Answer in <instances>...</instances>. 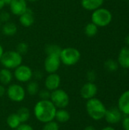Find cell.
Returning a JSON list of instances; mask_svg holds the SVG:
<instances>
[{
	"label": "cell",
	"mask_w": 129,
	"mask_h": 130,
	"mask_svg": "<svg viewBox=\"0 0 129 130\" xmlns=\"http://www.w3.org/2000/svg\"><path fill=\"white\" fill-rule=\"evenodd\" d=\"M57 108L50 100H40L33 107L35 118L42 123L55 120Z\"/></svg>",
	"instance_id": "6da1fadb"
},
{
	"label": "cell",
	"mask_w": 129,
	"mask_h": 130,
	"mask_svg": "<svg viewBox=\"0 0 129 130\" xmlns=\"http://www.w3.org/2000/svg\"><path fill=\"white\" fill-rule=\"evenodd\" d=\"M86 110L91 119L98 121L104 118L106 108L100 99L94 98L87 101Z\"/></svg>",
	"instance_id": "7a4b0ae2"
},
{
	"label": "cell",
	"mask_w": 129,
	"mask_h": 130,
	"mask_svg": "<svg viewBox=\"0 0 129 130\" xmlns=\"http://www.w3.org/2000/svg\"><path fill=\"white\" fill-rule=\"evenodd\" d=\"M23 62L22 55L18 53L16 50H8L4 52L0 62L3 68L12 70L21 66Z\"/></svg>",
	"instance_id": "3957f363"
},
{
	"label": "cell",
	"mask_w": 129,
	"mask_h": 130,
	"mask_svg": "<svg viewBox=\"0 0 129 130\" xmlns=\"http://www.w3.org/2000/svg\"><path fill=\"white\" fill-rule=\"evenodd\" d=\"M113 19L112 13L106 8H99L93 11L91 14V22L98 27H104L109 25Z\"/></svg>",
	"instance_id": "277c9868"
},
{
	"label": "cell",
	"mask_w": 129,
	"mask_h": 130,
	"mask_svg": "<svg viewBox=\"0 0 129 130\" xmlns=\"http://www.w3.org/2000/svg\"><path fill=\"white\" fill-rule=\"evenodd\" d=\"M80 51L75 47H65L62 49L60 53L61 62L66 66L76 65L81 59Z\"/></svg>",
	"instance_id": "5b68a950"
},
{
	"label": "cell",
	"mask_w": 129,
	"mask_h": 130,
	"mask_svg": "<svg viewBox=\"0 0 129 130\" xmlns=\"http://www.w3.org/2000/svg\"><path fill=\"white\" fill-rule=\"evenodd\" d=\"M49 100L57 109H65L70 103L68 94L65 90L61 88L51 91Z\"/></svg>",
	"instance_id": "8992f818"
},
{
	"label": "cell",
	"mask_w": 129,
	"mask_h": 130,
	"mask_svg": "<svg viewBox=\"0 0 129 130\" xmlns=\"http://www.w3.org/2000/svg\"><path fill=\"white\" fill-rule=\"evenodd\" d=\"M6 94L11 101L21 103L25 99L26 91L24 88L19 84H10L6 89Z\"/></svg>",
	"instance_id": "52a82bcc"
},
{
	"label": "cell",
	"mask_w": 129,
	"mask_h": 130,
	"mask_svg": "<svg viewBox=\"0 0 129 130\" xmlns=\"http://www.w3.org/2000/svg\"><path fill=\"white\" fill-rule=\"evenodd\" d=\"M13 75L17 82L21 83H27L32 80L33 72L30 66L21 64L14 69Z\"/></svg>",
	"instance_id": "ba28073f"
},
{
	"label": "cell",
	"mask_w": 129,
	"mask_h": 130,
	"mask_svg": "<svg viewBox=\"0 0 129 130\" xmlns=\"http://www.w3.org/2000/svg\"><path fill=\"white\" fill-rule=\"evenodd\" d=\"M61 64L59 56L47 55L44 61V69L48 74L56 73L59 69Z\"/></svg>",
	"instance_id": "9c48e42d"
},
{
	"label": "cell",
	"mask_w": 129,
	"mask_h": 130,
	"mask_svg": "<svg viewBox=\"0 0 129 130\" xmlns=\"http://www.w3.org/2000/svg\"><path fill=\"white\" fill-rule=\"evenodd\" d=\"M98 91L97 86L94 82L85 83L80 90V95L84 100H89L95 98Z\"/></svg>",
	"instance_id": "30bf717a"
},
{
	"label": "cell",
	"mask_w": 129,
	"mask_h": 130,
	"mask_svg": "<svg viewBox=\"0 0 129 130\" xmlns=\"http://www.w3.org/2000/svg\"><path fill=\"white\" fill-rule=\"evenodd\" d=\"M45 88L46 89L49 90V91H55L58 88H59L61 85V77L59 74L56 73H51L49 74L44 82Z\"/></svg>",
	"instance_id": "8fae6325"
},
{
	"label": "cell",
	"mask_w": 129,
	"mask_h": 130,
	"mask_svg": "<svg viewBox=\"0 0 129 130\" xmlns=\"http://www.w3.org/2000/svg\"><path fill=\"white\" fill-rule=\"evenodd\" d=\"M10 11L15 16H20L27 11V2L26 0H12L9 5Z\"/></svg>",
	"instance_id": "7c38bea8"
},
{
	"label": "cell",
	"mask_w": 129,
	"mask_h": 130,
	"mask_svg": "<svg viewBox=\"0 0 129 130\" xmlns=\"http://www.w3.org/2000/svg\"><path fill=\"white\" fill-rule=\"evenodd\" d=\"M122 118V115L121 111L119 110V108L113 107L109 110H106L104 119L106 121L110 124H116L121 121Z\"/></svg>",
	"instance_id": "4fadbf2b"
},
{
	"label": "cell",
	"mask_w": 129,
	"mask_h": 130,
	"mask_svg": "<svg viewBox=\"0 0 129 130\" xmlns=\"http://www.w3.org/2000/svg\"><path fill=\"white\" fill-rule=\"evenodd\" d=\"M118 108L122 113L129 116V90L123 92L119 98Z\"/></svg>",
	"instance_id": "5bb4252c"
},
{
	"label": "cell",
	"mask_w": 129,
	"mask_h": 130,
	"mask_svg": "<svg viewBox=\"0 0 129 130\" xmlns=\"http://www.w3.org/2000/svg\"><path fill=\"white\" fill-rule=\"evenodd\" d=\"M35 21L33 12L29 8L27 9L25 12H24L21 15L19 16V22L21 26L24 27H31Z\"/></svg>",
	"instance_id": "9a60e30c"
},
{
	"label": "cell",
	"mask_w": 129,
	"mask_h": 130,
	"mask_svg": "<svg viewBox=\"0 0 129 130\" xmlns=\"http://www.w3.org/2000/svg\"><path fill=\"white\" fill-rule=\"evenodd\" d=\"M118 63L124 69H129V47H123L120 50Z\"/></svg>",
	"instance_id": "2e32d148"
},
{
	"label": "cell",
	"mask_w": 129,
	"mask_h": 130,
	"mask_svg": "<svg viewBox=\"0 0 129 130\" xmlns=\"http://www.w3.org/2000/svg\"><path fill=\"white\" fill-rule=\"evenodd\" d=\"M104 0H81V6L87 11H94L101 8Z\"/></svg>",
	"instance_id": "e0dca14e"
},
{
	"label": "cell",
	"mask_w": 129,
	"mask_h": 130,
	"mask_svg": "<svg viewBox=\"0 0 129 130\" xmlns=\"http://www.w3.org/2000/svg\"><path fill=\"white\" fill-rule=\"evenodd\" d=\"M2 33L6 36V37H12L17 34V25L11 21H8L6 23H4V24L1 27Z\"/></svg>",
	"instance_id": "ac0fdd59"
},
{
	"label": "cell",
	"mask_w": 129,
	"mask_h": 130,
	"mask_svg": "<svg viewBox=\"0 0 129 130\" xmlns=\"http://www.w3.org/2000/svg\"><path fill=\"white\" fill-rule=\"evenodd\" d=\"M13 73L11 70L3 68L0 69V83L3 85H9L13 80Z\"/></svg>",
	"instance_id": "d6986e66"
},
{
	"label": "cell",
	"mask_w": 129,
	"mask_h": 130,
	"mask_svg": "<svg viewBox=\"0 0 129 130\" xmlns=\"http://www.w3.org/2000/svg\"><path fill=\"white\" fill-rule=\"evenodd\" d=\"M71 118V115L69 112L65 109H57L56 113L55 120L57 123H65L69 121Z\"/></svg>",
	"instance_id": "ffe728a7"
},
{
	"label": "cell",
	"mask_w": 129,
	"mask_h": 130,
	"mask_svg": "<svg viewBox=\"0 0 129 130\" xmlns=\"http://www.w3.org/2000/svg\"><path fill=\"white\" fill-rule=\"evenodd\" d=\"M6 123L10 129L15 130L22 123L20 118L18 117L17 114L15 113H11L10 115L8 116L6 119Z\"/></svg>",
	"instance_id": "44dd1931"
},
{
	"label": "cell",
	"mask_w": 129,
	"mask_h": 130,
	"mask_svg": "<svg viewBox=\"0 0 129 130\" xmlns=\"http://www.w3.org/2000/svg\"><path fill=\"white\" fill-rule=\"evenodd\" d=\"M26 92L30 95V96H35L38 94L40 91L39 84L36 81H30L27 82V87H26Z\"/></svg>",
	"instance_id": "7402d4cb"
},
{
	"label": "cell",
	"mask_w": 129,
	"mask_h": 130,
	"mask_svg": "<svg viewBox=\"0 0 129 130\" xmlns=\"http://www.w3.org/2000/svg\"><path fill=\"white\" fill-rule=\"evenodd\" d=\"M16 113L17 114V116L20 118L22 123H27L29 120L30 117V112L29 109L25 107L19 108Z\"/></svg>",
	"instance_id": "603a6c76"
},
{
	"label": "cell",
	"mask_w": 129,
	"mask_h": 130,
	"mask_svg": "<svg viewBox=\"0 0 129 130\" xmlns=\"http://www.w3.org/2000/svg\"><path fill=\"white\" fill-rule=\"evenodd\" d=\"M98 32V27L93 22L88 23L84 27V34L88 37H93L97 35Z\"/></svg>",
	"instance_id": "cb8c5ba5"
},
{
	"label": "cell",
	"mask_w": 129,
	"mask_h": 130,
	"mask_svg": "<svg viewBox=\"0 0 129 130\" xmlns=\"http://www.w3.org/2000/svg\"><path fill=\"white\" fill-rule=\"evenodd\" d=\"M62 51V48L56 44H48L45 47V52L46 55H56L59 56Z\"/></svg>",
	"instance_id": "d4e9b609"
},
{
	"label": "cell",
	"mask_w": 129,
	"mask_h": 130,
	"mask_svg": "<svg viewBox=\"0 0 129 130\" xmlns=\"http://www.w3.org/2000/svg\"><path fill=\"white\" fill-rule=\"evenodd\" d=\"M104 66L109 72H116L119 68V63L113 59H108L105 62Z\"/></svg>",
	"instance_id": "484cf974"
},
{
	"label": "cell",
	"mask_w": 129,
	"mask_h": 130,
	"mask_svg": "<svg viewBox=\"0 0 129 130\" xmlns=\"http://www.w3.org/2000/svg\"><path fill=\"white\" fill-rule=\"evenodd\" d=\"M42 130H59V125L55 120L44 123Z\"/></svg>",
	"instance_id": "4316f807"
},
{
	"label": "cell",
	"mask_w": 129,
	"mask_h": 130,
	"mask_svg": "<svg viewBox=\"0 0 129 130\" xmlns=\"http://www.w3.org/2000/svg\"><path fill=\"white\" fill-rule=\"evenodd\" d=\"M28 45L25 42H21L16 46V51L21 55H24L28 51Z\"/></svg>",
	"instance_id": "83f0119b"
},
{
	"label": "cell",
	"mask_w": 129,
	"mask_h": 130,
	"mask_svg": "<svg viewBox=\"0 0 129 130\" xmlns=\"http://www.w3.org/2000/svg\"><path fill=\"white\" fill-rule=\"evenodd\" d=\"M39 98L40 100H49L50 99V95H51V91H49L47 89H43L41 91H39L38 94Z\"/></svg>",
	"instance_id": "f1b7e54d"
},
{
	"label": "cell",
	"mask_w": 129,
	"mask_h": 130,
	"mask_svg": "<svg viewBox=\"0 0 129 130\" xmlns=\"http://www.w3.org/2000/svg\"><path fill=\"white\" fill-rule=\"evenodd\" d=\"M11 18V14L9 12L6 11H2L0 12V21L2 23H6L10 21Z\"/></svg>",
	"instance_id": "f546056e"
},
{
	"label": "cell",
	"mask_w": 129,
	"mask_h": 130,
	"mask_svg": "<svg viewBox=\"0 0 129 130\" xmlns=\"http://www.w3.org/2000/svg\"><path fill=\"white\" fill-rule=\"evenodd\" d=\"M86 76H87V78L88 82H94L96 80V78H97V74H96V72L94 70L88 71L87 72Z\"/></svg>",
	"instance_id": "4dcf8cb0"
},
{
	"label": "cell",
	"mask_w": 129,
	"mask_h": 130,
	"mask_svg": "<svg viewBox=\"0 0 129 130\" xmlns=\"http://www.w3.org/2000/svg\"><path fill=\"white\" fill-rule=\"evenodd\" d=\"M15 130H34L33 129V128L30 126V125H29V124H27V123H21L17 129Z\"/></svg>",
	"instance_id": "1f68e13d"
},
{
	"label": "cell",
	"mask_w": 129,
	"mask_h": 130,
	"mask_svg": "<svg viewBox=\"0 0 129 130\" xmlns=\"http://www.w3.org/2000/svg\"><path fill=\"white\" fill-rule=\"evenodd\" d=\"M122 127L124 130H129V116H125L122 119Z\"/></svg>",
	"instance_id": "d6a6232c"
},
{
	"label": "cell",
	"mask_w": 129,
	"mask_h": 130,
	"mask_svg": "<svg viewBox=\"0 0 129 130\" xmlns=\"http://www.w3.org/2000/svg\"><path fill=\"white\" fill-rule=\"evenodd\" d=\"M42 76H43V75H42V72H41L40 71H36V72H33V78L34 77L36 79H37V80H40V79H41V78H42Z\"/></svg>",
	"instance_id": "836d02e7"
},
{
	"label": "cell",
	"mask_w": 129,
	"mask_h": 130,
	"mask_svg": "<svg viewBox=\"0 0 129 130\" xmlns=\"http://www.w3.org/2000/svg\"><path fill=\"white\" fill-rule=\"evenodd\" d=\"M6 94V89L5 88V85L0 84V98H2Z\"/></svg>",
	"instance_id": "e575fe53"
},
{
	"label": "cell",
	"mask_w": 129,
	"mask_h": 130,
	"mask_svg": "<svg viewBox=\"0 0 129 130\" xmlns=\"http://www.w3.org/2000/svg\"><path fill=\"white\" fill-rule=\"evenodd\" d=\"M4 52H5V51H4V48H3V46L1 45V43H0V60H1V59H2V56Z\"/></svg>",
	"instance_id": "d590c367"
},
{
	"label": "cell",
	"mask_w": 129,
	"mask_h": 130,
	"mask_svg": "<svg viewBox=\"0 0 129 130\" xmlns=\"http://www.w3.org/2000/svg\"><path fill=\"white\" fill-rule=\"evenodd\" d=\"M5 6V4L3 0H0V11L3 9V8Z\"/></svg>",
	"instance_id": "8d00e7d4"
},
{
	"label": "cell",
	"mask_w": 129,
	"mask_h": 130,
	"mask_svg": "<svg viewBox=\"0 0 129 130\" xmlns=\"http://www.w3.org/2000/svg\"><path fill=\"white\" fill-rule=\"evenodd\" d=\"M84 130H97V129H96V128H95V127H94V126H88L85 127Z\"/></svg>",
	"instance_id": "74e56055"
},
{
	"label": "cell",
	"mask_w": 129,
	"mask_h": 130,
	"mask_svg": "<svg viewBox=\"0 0 129 130\" xmlns=\"http://www.w3.org/2000/svg\"><path fill=\"white\" fill-rule=\"evenodd\" d=\"M102 130H116L112 126H106V127H104Z\"/></svg>",
	"instance_id": "f35d334b"
},
{
	"label": "cell",
	"mask_w": 129,
	"mask_h": 130,
	"mask_svg": "<svg viewBox=\"0 0 129 130\" xmlns=\"http://www.w3.org/2000/svg\"><path fill=\"white\" fill-rule=\"evenodd\" d=\"M3 1H4V2H5V5H10V3H11V2L12 0H3Z\"/></svg>",
	"instance_id": "ab89813d"
},
{
	"label": "cell",
	"mask_w": 129,
	"mask_h": 130,
	"mask_svg": "<svg viewBox=\"0 0 129 130\" xmlns=\"http://www.w3.org/2000/svg\"><path fill=\"white\" fill-rule=\"evenodd\" d=\"M126 42H127L128 45H129V34L127 36V37H126Z\"/></svg>",
	"instance_id": "60d3db41"
},
{
	"label": "cell",
	"mask_w": 129,
	"mask_h": 130,
	"mask_svg": "<svg viewBox=\"0 0 129 130\" xmlns=\"http://www.w3.org/2000/svg\"><path fill=\"white\" fill-rule=\"evenodd\" d=\"M27 2H36L37 0H26Z\"/></svg>",
	"instance_id": "b9f144b4"
},
{
	"label": "cell",
	"mask_w": 129,
	"mask_h": 130,
	"mask_svg": "<svg viewBox=\"0 0 129 130\" xmlns=\"http://www.w3.org/2000/svg\"><path fill=\"white\" fill-rule=\"evenodd\" d=\"M1 27H2V22H1V21H0V30H1Z\"/></svg>",
	"instance_id": "7bdbcfd3"
}]
</instances>
